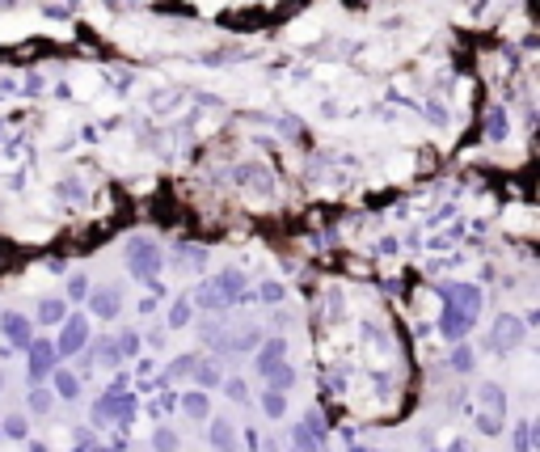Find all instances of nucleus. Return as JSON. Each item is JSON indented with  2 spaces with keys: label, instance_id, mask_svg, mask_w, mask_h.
<instances>
[{
  "label": "nucleus",
  "instance_id": "obj_1",
  "mask_svg": "<svg viewBox=\"0 0 540 452\" xmlns=\"http://www.w3.org/2000/svg\"><path fill=\"white\" fill-rule=\"evenodd\" d=\"M127 262H131V271H135L140 279H152L156 267H160V254H156L152 241H135V245L127 249Z\"/></svg>",
  "mask_w": 540,
  "mask_h": 452
},
{
  "label": "nucleus",
  "instance_id": "obj_2",
  "mask_svg": "<svg viewBox=\"0 0 540 452\" xmlns=\"http://www.w3.org/2000/svg\"><path fill=\"white\" fill-rule=\"evenodd\" d=\"M444 296L456 305V313H464L469 321L477 317V309H481V296H477V287H469V283H448L444 287Z\"/></svg>",
  "mask_w": 540,
  "mask_h": 452
},
{
  "label": "nucleus",
  "instance_id": "obj_3",
  "mask_svg": "<svg viewBox=\"0 0 540 452\" xmlns=\"http://www.w3.org/2000/svg\"><path fill=\"white\" fill-rule=\"evenodd\" d=\"M93 415H97V423H101V419H131V415H135V401H131V397H115V393H106V397H97Z\"/></svg>",
  "mask_w": 540,
  "mask_h": 452
},
{
  "label": "nucleus",
  "instance_id": "obj_4",
  "mask_svg": "<svg viewBox=\"0 0 540 452\" xmlns=\"http://www.w3.org/2000/svg\"><path fill=\"white\" fill-rule=\"evenodd\" d=\"M85 338H89L85 317H68V321H64V334H60V351H64V355H72V351L85 346Z\"/></svg>",
  "mask_w": 540,
  "mask_h": 452
},
{
  "label": "nucleus",
  "instance_id": "obj_5",
  "mask_svg": "<svg viewBox=\"0 0 540 452\" xmlns=\"http://www.w3.org/2000/svg\"><path fill=\"white\" fill-rule=\"evenodd\" d=\"M523 342V321L519 317H503L498 326H494V346L498 351H511V346H519Z\"/></svg>",
  "mask_w": 540,
  "mask_h": 452
},
{
  "label": "nucleus",
  "instance_id": "obj_6",
  "mask_svg": "<svg viewBox=\"0 0 540 452\" xmlns=\"http://www.w3.org/2000/svg\"><path fill=\"white\" fill-rule=\"evenodd\" d=\"M51 342H34V351H30V380H42L47 372H51V364H56V355H51Z\"/></svg>",
  "mask_w": 540,
  "mask_h": 452
},
{
  "label": "nucleus",
  "instance_id": "obj_7",
  "mask_svg": "<svg viewBox=\"0 0 540 452\" xmlns=\"http://www.w3.org/2000/svg\"><path fill=\"white\" fill-rule=\"evenodd\" d=\"M119 305H123L119 287H97V292H93V313H101V317H119Z\"/></svg>",
  "mask_w": 540,
  "mask_h": 452
},
{
  "label": "nucleus",
  "instance_id": "obj_8",
  "mask_svg": "<svg viewBox=\"0 0 540 452\" xmlns=\"http://www.w3.org/2000/svg\"><path fill=\"white\" fill-rule=\"evenodd\" d=\"M262 376H266V389H275V393L292 389V380H296V372H292V368H287L283 360H279V364H270V368H266Z\"/></svg>",
  "mask_w": 540,
  "mask_h": 452
},
{
  "label": "nucleus",
  "instance_id": "obj_9",
  "mask_svg": "<svg viewBox=\"0 0 540 452\" xmlns=\"http://www.w3.org/2000/svg\"><path fill=\"white\" fill-rule=\"evenodd\" d=\"M211 444L220 448V452H237V431H233V423L215 419V423H211Z\"/></svg>",
  "mask_w": 540,
  "mask_h": 452
},
{
  "label": "nucleus",
  "instance_id": "obj_10",
  "mask_svg": "<svg viewBox=\"0 0 540 452\" xmlns=\"http://www.w3.org/2000/svg\"><path fill=\"white\" fill-rule=\"evenodd\" d=\"M0 326H5V334H9L17 346H30V326H26V317H17V313H5V317H0Z\"/></svg>",
  "mask_w": 540,
  "mask_h": 452
},
{
  "label": "nucleus",
  "instance_id": "obj_11",
  "mask_svg": "<svg viewBox=\"0 0 540 452\" xmlns=\"http://www.w3.org/2000/svg\"><path fill=\"white\" fill-rule=\"evenodd\" d=\"M283 346H287L283 338H270V342H266V351H262V355H258V368L266 372L270 364H279V360H283Z\"/></svg>",
  "mask_w": 540,
  "mask_h": 452
},
{
  "label": "nucleus",
  "instance_id": "obj_12",
  "mask_svg": "<svg viewBox=\"0 0 540 452\" xmlns=\"http://www.w3.org/2000/svg\"><path fill=\"white\" fill-rule=\"evenodd\" d=\"M182 410H186L190 419H203V415H207V393H186V397H182Z\"/></svg>",
  "mask_w": 540,
  "mask_h": 452
},
{
  "label": "nucleus",
  "instance_id": "obj_13",
  "mask_svg": "<svg viewBox=\"0 0 540 452\" xmlns=\"http://www.w3.org/2000/svg\"><path fill=\"white\" fill-rule=\"evenodd\" d=\"M464 326H469V317H464V313H456V309L439 321V330H444L448 338H460V334H464Z\"/></svg>",
  "mask_w": 540,
  "mask_h": 452
},
{
  "label": "nucleus",
  "instance_id": "obj_14",
  "mask_svg": "<svg viewBox=\"0 0 540 452\" xmlns=\"http://www.w3.org/2000/svg\"><path fill=\"white\" fill-rule=\"evenodd\" d=\"M38 321H64V300H42L38 305Z\"/></svg>",
  "mask_w": 540,
  "mask_h": 452
},
{
  "label": "nucleus",
  "instance_id": "obj_15",
  "mask_svg": "<svg viewBox=\"0 0 540 452\" xmlns=\"http://www.w3.org/2000/svg\"><path fill=\"white\" fill-rule=\"evenodd\" d=\"M56 389H60V397H76L81 393L76 376H68V372H56Z\"/></svg>",
  "mask_w": 540,
  "mask_h": 452
},
{
  "label": "nucleus",
  "instance_id": "obj_16",
  "mask_svg": "<svg viewBox=\"0 0 540 452\" xmlns=\"http://www.w3.org/2000/svg\"><path fill=\"white\" fill-rule=\"evenodd\" d=\"M194 376H199V385H203V389L220 385V368H215V364H199V372H194Z\"/></svg>",
  "mask_w": 540,
  "mask_h": 452
},
{
  "label": "nucleus",
  "instance_id": "obj_17",
  "mask_svg": "<svg viewBox=\"0 0 540 452\" xmlns=\"http://www.w3.org/2000/svg\"><path fill=\"white\" fill-rule=\"evenodd\" d=\"M119 355H123V351H119V342H101V351H97V364H106V368H110V364H119Z\"/></svg>",
  "mask_w": 540,
  "mask_h": 452
},
{
  "label": "nucleus",
  "instance_id": "obj_18",
  "mask_svg": "<svg viewBox=\"0 0 540 452\" xmlns=\"http://www.w3.org/2000/svg\"><path fill=\"white\" fill-rule=\"evenodd\" d=\"M262 406H266V415H270V419H279V415H283V393L266 389V401H262Z\"/></svg>",
  "mask_w": 540,
  "mask_h": 452
},
{
  "label": "nucleus",
  "instance_id": "obj_19",
  "mask_svg": "<svg viewBox=\"0 0 540 452\" xmlns=\"http://www.w3.org/2000/svg\"><path fill=\"white\" fill-rule=\"evenodd\" d=\"M152 444H156V452H174V448H178V435H174V431H165V427H160V431L152 435Z\"/></svg>",
  "mask_w": 540,
  "mask_h": 452
},
{
  "label": "nucleus",
  "instance_id": "obj_20",
  "mask_svg": "<svg viewBox=\"0 0 540 452\" xmlns=\"http://www.w3.org/2000/svg\"><path fill=\"white\" fill-rule=\"evenodd\" d=\"M30 410H38V415L51 410V393L47 389H30Z\"/></svg>",
  "mask_w": 540,
  "mask_h": 452
},
{
  "label": "nucleus",
  "instance_id": "obj_21",
  "mask_svg": "<svg viewBox=\"0 0 540 452\" xmlns=\"http://www.w3.org/2000/svg\"><path fill=\"white\" fill-rule=\"evenodd\" d=\"M190 368H194V360H178V364L165 372V380H174V376H182V372H190Z\"/></svg>",
  "mask_w": 540,
  "mask_h": 452
},
{
  "label": "nucleus",
  "instance_id": "obj_22",
  "mask_svg": "<svg viewBox=\"0 0 540 452\" xmlns=\"http://www.w3.org/2000/svg\"><path fill=\"white\" fill-rule=\"evenodd\" d=\"M456 368H460V372H469V368H473V355H469V351H464V346L456 351Z\"/></svg>",
  "mask_w": 540,
  "mask_h": 452
},
{
  "label": "nucleus",
  "instance_id": "obj_23",
  "mask_svg": "<svg viewBox=\"0 0 540 452\" xmlns=\"http://www.w3.org/2000/svg\"><path fill=\"white\" fill-rule=\"evenodd\" d=\"M186 317H190V309H186V305H178V309H174V313H169V326H182V321H186Z\"/></svg>",
  "mask_w": 540,
  "mask_h": 452
},
{
  "label": "nucleus",
  "instance_id": "obj_24",
  "mask_svg": "<svg viewBox=\"0 0 540 452\" xmlns=\"http://www.w3.org/2000/svg\"><path fill=\"white\" fill-rule=\"evenodd\" d=\"M135 346H140V338H135V334H123V346H119V351H123V355H131V351H135Z\"/></svg>",
  "mask_w": 540,
  "mask_h": 452
},
{
  "label": "nucleus",
  "instance_id": "obj_25",
  "mask_svg": "<svg viewBox=\"0 0 540 452\" xmlns=\"http://www.w3.org/2000/svg\"><path fill=\"white\" fill-rule=\"evenodd\" d=\"M228 397H237V401H245V385H241V380H228Z\"/></svg>",
  "mask_w": 540,
  "mask_h": 452
},
{
  "label": "nucleus",
  "instance_id": "obj_26",
  "mask_svg": "<svg viewBox=\"0 0 540 452\" xmlns=\"http://www.w3.org/2000/svg\"><path fill=\"white\" fill-rule=\"evenodd\" d=\"M515 452H528V431H523V427L515 431Z\"/></svg>",
  "mask_w": 540,
  "mask_h": 452
},
{
  "label": "nucleus",
  "instance_id": "obj_27",
  "mask_svg": "<svg viewBox=\"0 0 540 452\" xmlns=\"http://www.w3.org/2000/svg\"><path fill=\"white\" fill-rule=\"evenodd\" d=\"M0 380H5V372H0Z\"/></svg>",
  "mask_w": 540,
  "mask_h": 452
}]
</instances>
